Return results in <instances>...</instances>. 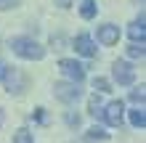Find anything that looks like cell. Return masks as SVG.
Returning a JSON list of instances; mask_svg holds the SVG:
<instances>
[{
  "instance_id": "obj_9",
  "label": "cell",
  "mask_w": 146,
  "mask_h": 143,
  "mask_svg": "<svg viewBox=\"0 0 146 143\" xmlns=\"http://www.w3.org/2000/svg\"><path fill=\"white\" fill-rule=\"evenodd\" d=\"M96 13H98V5H96V0H82V3H80V16H82L85 21L96 19Z\"/></svg>"
},
{
  "instance_id": "obj_2",
  "label": "cell",
  "mask_w": 146,
  "mask_h": 143,
  "mask_svg": "<svg viewBox=\"0 0 146 143\" xmlns=\"http://www.w3.org/2000/svg\"><path fill=\"white\" fill-rule=\"evenodd\" d=\"M58 69H61L66 77H72L74 82H82L85 80V66L80 61H74V58H61V61H58Z\"/></svg>"
},
{
  "instance_id": "obj_3",
  "label": "cell",
  "mask_w": 146,
  "mask_h": 143,
  "mask_svg": "<svg viewBox=\"0 0 146 143\" xmlns=\"http://www.w3.org/2000/svg\"><path fill=\"white\" fill-rule=\"evenodd\" d=\"M53 93L58 101H64V103H72V101L80 98V88H77V82H56Z\"/></svg>"
},
{
  "instance_id": "obj_13",
  "label": "cell",
  "mask_w": 146,
  "mask_h": 143,
  "mask_svg": "<svg viewBox=\"0 0 146 143\" xmlns=\"http://www.w3.org/2000/svg\"><path fill=\"white\" fill-rule=\"evenodd\" d=\"M93 88H96L98 93H109V90H111V82L104 80V77H96V80H93Z\"/></svg>"
},
{
  "instance_id": "obj_12",
  "label": "cell",
  "mask_w": 146,
  "mask_h": 143,
  "mask_svg": "<svg viewBox=\"0 0 146 143\" xmlns=\"http://www.w3.org/2000/svg\"><path fill=\"white\" fill-rule=\"evenodd\" d=\"M13 143H35V140H32V132H29V130L21 127V130L13 132Z\"/></svg>"
},
{
  "instance_id": "obj_19",
  "label": "cell",
  "mask_w": 146,
  "mask_h": 143,
  "mask_svg": "<svg viewBox=\"0 0 146 143\" xmlns=\"http://www.w3.org/2000/svg\"><path fill=\"white\" fill-rule=\"evenodd\" d=\"M5 74H8V66H5V64H0V80H5Z\"/></svg>"
},
{
  "instance_id": "obj_4",
  "label": "cell",
  "mask_w": 146,
  "mask_h": 143,
  "mask_svg": "<svg viewBox=\"0 0 146 143\" xmlns=\"http://www.w3.org/2000/svg\"><path fill=\"white\" fill-rule=\"evenodd\" d=\"M114 80L119 82V85H133V80H135V69L127 61H114Z\"/></svg>"
},
{
  "instance_id": "obj_8",
  "label": "cell",
  "mask_w": 146,
  "mask_h": 143,
  "mask_svg": "<svg viewBox=\"0 0 146 143\" xmlns=\"http://www.w3.org/2000/svg\"><path fill=\"white\" fill-rule=\"evenodd\" d=\"M127 35H130V40H133V43L135 45H143V40H146V27H143V16H141V19L138 21H133L130 24V29H127Z\"/></svg>"
},
{
  "instance_id": "obj_5",
  "label": "cell",
  "mask_w": 146,
  "mask_h": 143,
  "mask_svg": "<svg viewBox=\"0 0 146 143\" xmlns=\"http://www.w3.org/2000/svg\"><path fill=\"white\" fill-rule=\"evenodd\" d=\"M122 114H125L122 101H111V103H106V109H104V119L111 125V127H119V125H122Z\"/></svg>"
},
{
  "instance_id": "obj_17",
  "label": "cell",
  "mask_w": 146,
  "mask_h": 143,
  "mask_svg": "<svg viewBox=\"0 0 146 143\" xmlns=\"http://www.w3.org/2000/svg\"><path fill=\"white\" fill-rule=\"evenodd\" d=\"M19 0H0V11H5V8H13Z\"/></svg>"
},
{
  "instance_id": "obj_10",
  "label": "cell",
  "mask_w": 146,
  "mask_h": 143,
  "mask_svg": "<svg viewBox=\"0 0 146 143\" xmlns=\"http://www.w3.org/2000/svg\"><path fill=\"white\" fill-rule=\"evenodd\" d=\"M127 117H130V125H133V127H141V130L146 127V114H143V109H133Z\"/></svg>"
},
{
  "instance_id": "obj_16",
  "label": "cell",
  "mask_w": 146,
  "mask_h": 143,
  "mask_svg": "<svg viewBox=\"0 0 146 143\" xmlns=\"http://www.w3.org/2000/svg\"><path fill=\"white\" fill-rule=\"evenodd\" d=\"M130 101H133V103H141V106H143V88H135L133 93H130Z\"/></svg>"
},
{
  "instance_id": "obj_11",
  "label": "cell",
  "mask_w": 146,
  "mask_h": 143,
  "mask_svg": "<svg viewBox=\"0 0 146 143\" xmlns=\"http://www.w3.org/2000/svg\"><path fill=\"white\" fill-rule=\"evenodd\" d=\"M88 138H90V140H106V138H109V132H106L104 127H98V125H96V127H90V130H88Z\"/></svg>"
},
{
  "instance_id": "obj_1",
  "label": "cell",
  "mask_w": 146,
  "mask_h": 143,
  "mask_svg": "<svg viewBox=\"0 0 146 143\" xmlns=\"http://www.w3.org/2000/svg\"><path fill=\"white\" fill-rule=\"evenodd\" d=\"M11 50L19 58H27V61H40V58L45 56V48H42L37 40H32V37H13L11 40Z\"/></svg>"
},
{
  "instance_id": "obj_6",
  "label": "cell",
  "mask_w": 146,
  "mask_h": 143,
  "mask_svg": "<svg viewBox=\"0 0 146 143\" xmlns=\"http://www.w3.org/2000/svg\"><path fill=\"white\" fill-rule=\"evenodd\" d=\"M74 50L80 56H85V58H93L96 56V43H93L88 35H77L74 37Z\"/></svg>"
},
{
  "instance_id": "obj_15",
  "label": "cell",
  "mask_w": 146,
  "mask_h": 143,
  "mask_svg": "<svg viewBox=\"0 0 146 143\" xmlns=\"http://www.w3.org/2000/svg\"><path fill=\"white\" fill-rule=\"evenodd\" d=\"M127 56H130V58H143V45H130V48H127Z\"/></svg>"
},
{
  "instance_id": "obj_14",
  "label": "cell",
  "mask_w": 146,
  "mask_h": 143,
  "mask_svg": "<svg viewBox=\"0 0 146 143\" xmlns=\"http://www.w3.org/2000/svg\"><path fill=\"white\" fill-rule=\"evenodd\" d=\"M88 109H90V114H93V117H98V111H101V98H98V93H96V96H90Z\"/></svg>"
},
{
  "instance_id": "obj_18",
  "label": "cell",
  "mask_w": 146,
  "mask_h": 143,
  "mask_svg": "<svg viewBox=\"0 0 146 143\" xmlns=\"http://www.w3.org/2000/svg\"><path fill=\"white\" fill-rule=\"evenodd\" d=\"M42 111H45V109H35V114H32V117H35L37 122H42V119H45V114H42Z\"/></svg>"
},
{
  "instance_id": "obj_7",
  "label": "cell",
  "mask_w": 146,
  "mask_h": 143,
  "mask_svg": "<svg viewBox=\"0 0 146 143\" xmlns=\"http://www.w3.org/2000/svg\"><path fill=\"white\" fill-rule=\"evenodd\" d=\"M98 43H104V45L119 43V27H114V24H104V27H98Z\"/></svg>"
}]
</instances>
